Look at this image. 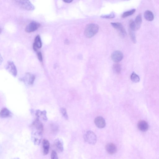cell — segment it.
<instances>
[{"label": "cell", "instance_id": "obj_22", "mask_svg": "<svg viewBox=\"0 0 159 159\" xmlns=\"http://www.w3.org/2000/svg\"><path fill=\"white\" fill-rule=\"evenodd\" d=\"M136 10L134 9H131V10L126 11L122 15V17L123 18H125L131 16L134 14Z\"/></svg>", "mask_w": 159, "mask_h": 159}, {"label": "cell", "instance_id": "obj_12", "mask_svg": "<svg viewBox=\"0 0 159 159\" xmlns=\"http://www.w3.org/2000/svg\"><path fill=\"white\" fill-rule=\"evenodd\" d=\"M106 150L107 152L110 154H115L117 151L116 145L113 143H109L106 146Z\"/></svg>", "mask_w": 159, "mask_h": 159}, {"label": "cell", "instance_id": "obj_14", "mask_svg": "<svg viewBox=\"0 0 159 159\" xmlns=\"http://www.w3.org/2000/svg\"><path fill=\"white\" fill-rule=\"evenodd\" d=\"M43 152L44 155H47L49 152L50 144L49 142L47 139H44L42 142Z\"/></svg>", "mask_w": 159, "mask_h": 159}, {"label": "cell", "instance_id": "obj_23", "mask_svg": "<svg viewBox=\"0 0 159 159\" xmlns=\"http://www.w3.org/2000/svg\"><path fill=\"white\" fill-rule=\"evenodd\" d=\"M129 34L131 39L132 41L134 43H135L137 42V40H136V38L135 35L134 31L129 29Z\"/></svg>", "mask_w": 159, "mask_h": 159}, {"label": "cell", "instance_id": "obj_6", "mask_svg": "<svg viewBox=\"0 0 159 159\" xmlns=\"http://www.w3.org/2000/svg\"><path fill=\"white\" fill-rule=\"evenodd\" d=\"M40 26L39 23L33 21L28 24L25 28L26 31L28 33L33 32L37 30Z\"/></svg>", "mask_w": 159, "mask_h": 159}, {"label": "cell", "instance_id": "obj_4", "mask_svg": "<svg viewBox=\"0 0 159 159\" xmlns=\"http://www.w3.org/2000/svg\"><path fill=\"white\" fill-rule=\"evenodd\" d=\"M15 2L22 8L28 10H33L34 9V6L29 1H17Z\"/></svg>", "mask_w": 159, "mask_h": 159}, {"label": "cell", "instance_id": "obj_2", "mask_svg": "<svg viewBox=\"0 0 159 159\" xmlns=\"http://www.w3.org/2000/svg\"><path fill=\"white\" fill-rule=\"evenodd\" d=\"M99 28V26L97 24H91L87 25L84 31L85 36L88 38H92L98 33Z\"/></svg>", "mask_w": 159, "mask_h": 159}, {"label": "cell", "instance_id": "obj_19", "mask_svg": "<svg viewBox=\"0 0 159 159\" xmlns=\"http://www.w3.org/2000/svg\"><path fill=\"white\" fill-rule=\"evenodd\" d=\"M145 18L149 21H152L154 19V16L153 13L150 11L147 10L144 13Z\"/></svg>", "mask_w": 159, "mask_h": 159}, {"label": "cell", "instance_id": "obj_13", "mask_svg": "<svg viewBox=\"0 0 159 159\" xmlns=\"http://www.w3.org/2000/svg\"><path fill=\"white\" fill-rule=\"evenodd\" d=\"M55 147L59 153L62 152L64 150L63 142L60 139H56L54 143Z\"/></svg>", "mask_w": 159, "mask_h": 159}, {"label": "cell", "instance_id": "obj_16", "mask_svg": "<svg viewBox=\"0 0 159 159\" xmlns=\"http://www.w3.org/2000/svg\"><path fill=\"white\" fill-rule=\"evenodd\" d=\"M42 46L40 37L39 35L37 36L35 38L33 44V48L35 51H37L38 49L40 48Z\"/></svg>", "mask_w": 159, "mask_h": 159}, {"label": "cell", "instance_id": "obj_20", "mask_svg": "<svg viewBox=\"0 0 159 159\" xmlns=\"http://www.w3.org/2000/svg\"><path fill=\"white\" fill-rule=\"evenodd\" d=\"M113 70L116 73L119 74L121 71V67L120 64L118 63L115 64L113 66Z\"/></svg>", "mask_w": 159, "mask_h": 159}, {"label": "cell", "instance_id": "obj_15", "mask_svg": "<svg viewBox=\"0 0 159 159\" xmlns=\"http://www.w3.org/2000/svg\"><path fill=\"white\" fill-rule=\"evenodd\" d=\"M138 129L142 131H147L149 127L147 123L145 120H140L138 123Z\"/></svg>", "mask_w": 159, "mask_h": 159}, {"label": "cell", "instance_id": "obj_27", "mask_svg": "<svg viewBox=\"0 0 159 159\" xmlns=\"http://www.w3.org/2000/svg\"><path fill=\"white\" fill-rule=\"evenodd\" d=\"M51 159H59L58 155L56 152L55 150H53L51 154Z\"/></svg>", "mask_w": 159, "mask_h": 159}, {"label": "cell", "instance_id": "obj_25", "mask_svg": "<svg viewBox=\"0 0 159 159\" xmlns=\"http://www.w3.org/2000/svg\"><path fill=\"white\" fill-rule=\"evenodd\" d=\"M129 29L135 31L136 30V28L134 24V21L133 20H131L129 22Z\"/></svg>", "mask_w": 159, "mask_h": 159}, {"label": "cell", "instance_id": "obj_1", "mask_svg": "<svg viewBox=\"0 0 159 159\" xmlns=\"http://www.w3.org/2000/svg\"><path fill=\"white\" fill-rule=\"evenodd\" d=\"M32 140L34 144L39 146L40 143L44 127L40 126H31Z\"/></svg>", "mask_w": 159, "mask_h": 159}, {"label": "cell", "instance_id": "obj_10", "mask_svg": "<svg viewBox=\"0 0 159 159\" xmlns=\"http://www.w3.org/2000/svg\"><path fill=\"white\" fill-rule=\"evenodd\" d=\"M36 115L37 119L39 120L41 119L44 121H46L48 120L47 112L45 110L43 111L40 110H37L36 112Z\"/></svg>", "mask_w": 159, "mask_h": 159}, {"label": "cell", "instance_id": "obj_8", "mask_svg": "<svg viewBox=\"0 0 159 159\" xmlns=\"http://www.w3.org/2000/svg\"><path fill=\"white\" fill-rule=\"evenodd\" d=\"M6 69L13 76L16 77L17 75V71L16 67L13 62L9 61L7 62Z\"/></svg>", "mask_w": 159, "mask_h": 159}, {"label": "cell", "instance_id": "obj_11", "mask_svg": "<svg viewBox=\"0 0 159 159\" xmlns=\"http://www.w3.org/2000/svg\"><path fill=\"white\" fill-rule=\"evenodd\" d=\"M96 125L99 128H103L106 126V122L104 119L102 117L98 116L94 120Z\"/></svg>", "mask_w": 159, "mask_h": 159}, {"label": "cell", "instance_id": "obj_26", "mask_svg": "<svg viewBox=\"0 0 159 159\" xmlns=\"http://www.w3.org/2000/svg\"><path fill=\"white\" fill-rule=\"evenodd\" d=\"M102 18H107V19H111L115 17V14L113 13H112L108 15H103L101 16Z\"/></svg>", "mask_w": 159, "mask_h": 159}, {"label": "cell", "instance_id": "obj_3", "mask_svg": "<svg viewBox=\"0 0 159 159\" xmlns=\"http://www.w3.org/2000/svg\"><path fill=\"white\" fill-rule=\"evenodd\" d=\"M84 140L88 143L94 145L97 142V137L95 133L92 131H88L84 136Z\"/></svg>", "mask_w": 159, "mask_h": 159}, {"label": "cell", "instance_id": "obj_18", "mask_svg": "<svg viewBox=\"0 0 159 159\" xmlns=\"http://www.w3.org/2000/svg\"><path fill=\"white\" fill-rule=\"evenodd\" d=\"M136 30H139L140 28L142 23V17L141 14H139L136 17L134 21Z\"/></svg>", "mask_w": 159, "mask_h": 159}, {"label": "cell", "instance_id": "obj_30", "mask_svg": "<svg viewBox=\"0 0 159 159\" xmlns=\"http://www.w3.org/2000/svg\"><path fill=\"white\" fill-rule=\"evenodd\" d=\"M12 159H20L18 157H15V158H13Z\"/></svg>", "mask_w": 159, "mask_h": 159}, {"label": "cell", "instance_id": "obj_28", "mask_svg": "<svg viewBox=\"0 0 159 159\" xmlns=\"http://www.w3.org/2000/svg\"><path fill=\"white\" fill-rule=\"evenodd\" d=\"M37 56L39 60L41 62L42 61L43 59L42 56V54L40 52H39L38 53Z\"/></svg>", "mask_w": 159, "mask_h": 159}, {"label": "cell", "instance_id": "obj_17", "mask_svg": "<svg viewBox=\"0 0 159 159\" xmlns=\"http://www.w3.org/2000/svg\"><path fill=\"white\" fill-rule=\"evenodd\" d=\"M0 115L3 118H8L12 116V113L7 108H4L1 111Z\"/></svg>", "mask_w": 159, "mask_h": 159}, {"label": "cell", "instance_id": "obj_21", "mask_svg": "<svg viewBox=\"0 0 159 159\" xmlns=\"http://www.w3.org/2000/svg\"><path fill=\"white\" fill-rule=\"evenodd\" d=\"M131 79L133 82L135 83H138L140 81L139 77L134 72L131 75Z\"/></svg>", "mask_w": 159, "mask_h": 159}, {"label": "cell", "instance_id": "obj_9", "mask_svg": "<svg viewBox=\"0 0 159 159\" xmlns=\"http://www.w3.org/2000/svg\"><path fill=\"white\" fill-rule=\"evenodd\" d=\"M111 58L113 61L118 62L122 60L123 58V55L122 52L120 51H116L112 53Z\"/></svg>", "mask_w": 159, "mask_h": 159}, {"label": "cell", "instance_id": "obj_24", "mask_svg": "<svg viewBox=\"0 0 159 159\" xmlns=\"http://www.w3.org/2000/svg\"><path fill=\"white\" fill-rule=\"evenodd\" d=\"M60 111L64 118L68 120L69 117H68L66 109L64 108H61Z\"/></svg>", "mask_w": 159, "mask_h": 159}, {"label": "cell", "instance_id": "obj_5", "mask_svg": "<svg viewBox=\"0 0 159 159\" xmlns=\"http://www.w3.org/2000/svg\"><path fill=\"white\" fill-rule=\"evenodd\" d=\"M111 25L113 27L117 30L120 36L125 37L127 35L126 30L123 25L119 22H112Z\"/></svg>", "mask_w": 159, "mask_h": 159}, {"label": "cell", "instance_id": "obj_29", "mask_svg": "<svg viewBox=\"0 0 159 159\" xmlns=\"http://www.w3.org/2000/svg\"><path fill=\"white\" fill-rule=\"evenodd\" d=\"M63 2L67 3H70L73 2L72 0H64Z\"/></svg>", "mask_w": 159, "mask_h": 159}, {"label": "cell", "instance_id": "obj_7", "mask_svg": "<svg viewBox=\"0 0 159 159\" xmlns=\"http://www.w3.org/2000/svg\"><path fill=\"white\" fill-rule=\"evenodd\" d=\"M35 78V76L34 75L28 73L26 74L22 80L26 85H31L33 84Z\"/></svg>", "mask_w": 159, "mask_h": 159}]
</instances>
